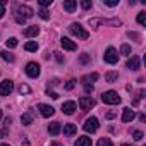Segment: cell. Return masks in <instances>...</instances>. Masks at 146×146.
Segmentation results:
<instances>
[{
	"label": "cell",
	"instance_id": "obj_16",
	"mask_svg": "<svg viewBox=\"0 0 146 146\" xmlns=\"http://www.w3.org/2000/svg\"><path fill=\"white\" fill-rule=\"evenodd\" d=\"M76 7H78V2H76V0H64V11H67V12H74Z\"/></svg>",
	"mask_w": 146,
	"mask_h": 146
},
{
	"label": "cell",
	"instance_id": "obj_36",
	"mask_svg": "<svg viewBox=\"0 0 146 146\" xmlns=\"http://www.w3.org/2000/svg\"><path fill=\"white\" fill-rule=\"evenodd\" d=\"M53 55H55V58H57V62H60V64L64 62V57H62V53H60V52H55Z\"/></svg>",
	"mask_w": 146,
	"mask_h": 146
},
{
	"label": "cell",
	"instance_id": "obj_13",
	"mask_svg": "<svg viewBox=\"0 0 146 146\" xmlns=\"http://www.w3.org/2000/svg\"><path fill=\"white\" fill-rule=\"evenodd\" d=\"M76 108H78L76 102H65V103L62 105V112L67 113V115H72V113L76 112Z\"/></svg>",
	"mask_w": 146,
	"mask_h": 146
},
{
	"label": "cell",
	"instance_id": "obj_28",
	"mask_svg": "<svg viewBox=\"0 0 146 146\" xmlns=\"http://www.w3.org/2000/svg\"><path fill=\"white\" fill-rule=\"evenodd\" d=\"M120 53H122V55H131V46H129L127 43H124V45L120 46Z\"/></svg>",
	"mask_w": 146,
	"mask_h": 146
},
{
	"label": "cell",
	"instance_id": "obj_27",
	"mask_svg": "<svg viewBox=\"0 0 146 146\" xmlns=\"http://www.w3.org/2000/svg\"><path fill=\"white\" fill-rule=\"evenodd\" d=\"M96 146H113V144H112V141H110L108 137H102V139L98 141Z\"/></svg>",
	"mask_w": 146,
	"mask_h": 146
},
{
	"label": "cell",
	"instance_id": "obj_26",
	"mask_svg": "<svg viewBox=\"0 0 146 146\" xmlns=\"http://www.w3.org/2000/svg\"><path fill=\"white\" fill-rule=\"evenodd\" d=\"M137 23L141 26H146V12H139L137 14Z\"/></svg>",
	"mask_w": 146,
	"mask_h": 146
},
{
	"label": "cell",
	"instance_id": "obj_3",
	"mask_svg": "<svg viewBox=\"0 0 146 146\" xmlns=\"http://www.w3.org/2000/svg\"><path fill=\"white\" fill-rule=\"evenodd\" d=\"M69 31L74 35V36H78L79 40H88V36H90V33H88L79 23H72V24L69 26Z\"/></svg>",
	"mask_w": 146,
	"mask_h": 146
},
{
	"label": "cell",
	"instance_id": "obj_23",
	"mask_svg": "<svg viewBox=\"0 0 146 146\" xmlns=\"http://www.w3.org/2000/svg\"><path fill=\"white\" fill-rule=\"evenodd\" d=\"M105 79H107V83H115V81L119 79V72H113V70L107 72V74H105Z\"/></svg>",
	"mask_w": 146,
	"mask_h": 146
},
{
	"label": "cell",
	"instance_id": "obj_24",
	"mask_svg": "<svg viewBox=\"0 0 146 146\" xmlns=\"http://www.w3.org/2000/svg\"><path fill=\"white\" fill-rule=\"evenodd\" d=\"M131 134H132V137H134L136 141H141V139L144 137L143 131H139V129H131Z\"/></svg>",
	"mask_w": 146,
	"mask_h": 146
},
{
	"label": "cell",
	"instance_id": "obj_21",
	"mask_svg": "<svg viewBox=\"0 0 146 146\" xmlns=\"http://www.w3.org/2000/svg\"><path fill=\"white\" fill-rule=\"evenodd\" d=\"M76 146H91V137H88V136H81V137H78Z\"/></svg>",
	"mask_w": 146,
	"mask_h": 146
},
{
	"label": "cell",
	"instance_id": "obj_22",
	"mask_svg": "<svg viewBox=\"0 0 146 146\" xmlns=\"http://www.w3.org/2000/svg\"><path fill=\"white\" fill-rule=\"evenodd\" d=\"M0 55H2V58L5 60V62H16V57H14V53H11V52H7V50H4V52H0Z\"/></svg>",
	"mask_w": 146,
	"mask_h": 146
},
{
	"label": "cell",
	"instance_id": "obj_39",
	"mask_svg": "<svg viewBox=\"0 0 146 146\" xmlns=\"http://www.w3.org/2000/svg\"><path fill=\"white\" fill-rule=\"evenodd\" d=\"M88 60H90V58H88V55H86V53H83V55H81V62H83V64H86Z\"/></svg>",
	"mask_w": 146,
	"mask_h": 146
},
{
	"label": "cell",
	"instance_id": "obj_37",
	"mask_svg": "<svg viewBox=\"0 0 146 146\" xmlns=\"http://www.w3.org/2000/svg\"><path fill=\"white\" fill-rule=\"evenodd\" d=\"M46 95H48L50 98H53V100H57V98H58V95H57L55 91H50V90H46Z\"/></svg>",
	"mask_w": 146,
	"mask_h": 146
},
{
	"label": "cell",
	"instance_id": "obj_1",
	"mask_svg": "<svg viewBox=\"0 0 146 146\" xmlns=\"http://www.w3.org/2000/svg\"><path fill=\"white\" fill-rule=\"evenodd\" d=\"M14 14H16V21H17L19 24H24L28 19H31V17L35 16V11H33L31 7H28V5L19 4V5L14 7Z\"/></svg>",
	"mask_w": 146,
	"mask_h": 146
},
{
	"label": "cell",
	"instance_id": "obj_7",
	"mask_svg": "<svg viewBox=\"0 0 146 146\" xmlns=\"http://www.w3.org/2000/svg\"><path fill=\"white\" fill-rule=\"evenodd\" d=\"M98 127H100V124H98V119L96 117H90V119H86V122H84V125H83V129L86 131V132H96L98 131Z\"/></svg>",
	"mask_w": 146,
	"mask_h": 146
},
{
	"label": "cell",
	"instance_id": "obj_4",
	"mask_svg": "<svg viewBox=\"0 0 146 146\" xmlns=\"http://www.w3.org/2000/svg\"><path fill=\"white\" fill-rule=\"evenodd\" d=\"M103 24H108V26H120L122 21H120V19H90V26H91V28H98V26H103Z\"/></svg>",
	"mask_w": 146,
	"mask_h": 146
},
{
	"label": "cell",
	"instance_id": "obj_38",
	"mask_svg": "<svg viewBox=\"0 0 146 146\" xmlns=\"http://www.w3.org/2000/svg\"><path fill=\"white\" fill-rule=\"evenodd\" d=\"M50 4H52V0H40V5L41 7H48Z\"/></svg>",
	"mask_w": 146,
	"mask_h": 146
},
{
	"label": "cell",
	"instance_id": "obj_5",
	"mask_svg": "<svg viewBox=\"0 0 146 146\" xmlns=\"http://www.w3.org/2000/svg\"><path fill=\"white\" fill-rule=\"evenodd\" d=\"M96 79H98V74H96V72H93V74H88V76H84V78L81 79V83H83L86 93H91V91H93V83H95Z\"/></svg>",
	"mask_w": 146,
	"mask_h": 146
},
{
	"label": "cell",
	"instance_id": "obj_40",
	"mask_svg": "<svg viewBox=\"0 0 146 146\" xmlns=\"http://www.w3.org/2000/svg\"><path fill=\"white\" fill-rule=\"evenodd\" d=\"M115 115H117V113H115V112H112V110H110V112H107V119H113Z\"/></svg>",
	"mask_w": 146,
	"mask_h": 146
},
{
	"label": "cell",
	"instance_id": "obj_10",
	"mask_svg": "<svg viewBox=\"0 0 146 146\" xmlns=\"http://www.w3.org/2000/svg\"><path fill=\"white\" fill-rule=\"evenodd\" d=\"M26 74H28L29 78H38V76H40V65H38L36 62L26 64Z\"/></svg>",
	"mask_w": 146,
	"mask_h": 146
},
{
	"label": "cell",
	"instance_id": "obj_9",
	"mask_svg": "<svg viewBox=\"0 0 146 146\" xmlns=\"http://www.w3.org/2000/svg\"><path fill=\"white\" fill-rule=\"evenodd\" d=\"M93 107H95V100H93L91 96H81V98H79V108H81V110L88 112V110H91Z\"/></svg>",
	"mask_w": 146,
	"mask_h": 146
},
{
	"label": "cell",
	"instance_id": "obj_6",
	"mask_svg": "<svg viewBox=\"0 0 146 146\" xmlns=\"http://www.w3.org/2000/svg\"><path fill=\"white\" fill-rule=\"evenodd\" d=\"M103 58H105V62L107 64H117L119 62V52L113 48V46H108L107 48V52H105V55H103Z\"/></svg>",
	"mask_w": 146,
	"mask_h": 146
},
{
	"label": "cell",
	"instance_id": "obj_41",
	"mask_svg": "<svg viewBox=\"0 0 146 146\" xmlns=\"http://www.w3.org/2000/svg\"><path fill=\"white\" fill-rule=\"evenodd\" d=\"M120 146H132V144H127V143H122Z\"/></svg>",
	"mask_w": 146,
	"mask_h": 146
},
{
	"label": "cell",
	"instance_id": "obj_14",
	"mask_svg": "<svg viewBox=\"0 0 146 146\" xmlns=\"http://www.w3.org/2000/svg\"><path fill=\"white\" fill-rule=\"evenodd\" d=\"M60 45H62L64 50H69V52H74V50L78 48V45L72 41V40H69V38H62V40H60Z\"/></svg>",
	"mask_w": 146,
	"mask_h": 146
},
{
	"label": "cell",
	"instance_id": "obj_15",
	"mask_svg": "<svg viewBox=\"0 0 146 146\" xmlns=\"http://www.w3.org/2000/svg\"><path fill=\"white\" fill-rule=\"evenodd\" d=\"M127 69H131V70H137L139 69V57L137 55H132L127 60Z\"/></svg>",
	"mask_w": 146,
	"mask_h": 146
},
{
	"label": "cell",
	"instance_id": "obj_8",
	"mask_svg": "<svg viewBox=\"0 0 146 146\" xmlns=\"http://www.w3.org/2000/svg\"><path fill=\"white\" fill-rule=\"evenodd\" d=\"M12 91H14V83L11 79H5V81L0 83V95L2 96H9Z\"/></svg>",
	"mask_w": 146,
	"mask_h": 146
},
{
	"label": "cell",
	"instance_id": "obj_17",
	"mask_svg": "<svg viewBox=\"0 0 146 146\" xmlns=\"http://www.w3.org/2000/svg\"><path fill=\"white\" fill-rule=\"evenodd\" d=\"M78 132V127L74 124H65L64 125V136H74Z\"/></svg>",
	"mask_w": 146,
	"mask_h": 146
},
{
	"label": "cell",
	"instance_id": "obj_32",
	"mask_svg": "<svg viewBox=\"0 0 146 146\" xmlns=\"http://www.w3.org/2000/svg\"><path fill=\"white\" fill-rule=\"evenodd\" d=\"M103 4H105V5H108V7H115V5H119L117 0H103Z\"/></svg>",
	"mask_w": 146,
	"mask_h": 146
},
{
	"label": "cell",
	"instance_id": "obj_34",
	"mask_svg": "<svg viewBox=\"0 0 146 146\" xmlns=\"http://www.w3.org/2000/svg\"><path fill=\"white\" fill-rule=\"evenodd\" d=\"M81 7L88 11V9H91V2H90V0H83V2H81Z\"/></svg>",
	"mask_w": 146,
	"mask_h": 146
},
{
	"label": "cell",
	"instance_id": "obj_12",
	"mask_svg": "<svg viewBox=\"0 0 146 146\" xmlns=\"http://www.w3.org/2000/svg\"><path fill=\"white\" fill-rule=\"evenodd\" d=\"M134 117H136V112H134L131 107H125V108L122 110V122H132Z\"/></svg>",
	"mask_w": 146,
	"mask_h": 146
},
{
	"label": "cell",
	"instance_id": "obj_33",
	"mask_svg": "<svg viewBox=\"0 0 146 146\" xmlns=\"http://www.w3.org/2000/svg\"><path fill=\"white\" fill-rule=\"evenodd\" d=\"M4 14H5V0H2V2H0V19L4 17Z\"/></svg>",
	"mask_w": 146,
	"mask_h": 146
},
{
	"label": "cell",
	"instance_id": "obj_31",
	"mask_svg": "<svg viewBox=\"0 0 146 146\" xmlns=\"http://www.w3.org/2000/svg\"><path fill=\"white\" fill-rule=\"evenodd\" d=\"M38 14H40V17H41L43 21H46V19H50V14H48V12H46L45 9H41V11H40Z\"/></svg>",
	"mask_w": 146,
	"mask_h": 146
},
{
	"label": "cell",
	"instance_id": "obj_2",
	"mask_svg": "<svg viewBox=\"0 0 146 146\" xmlns=\"http://www.w3.org/2000/svg\"><path fill=\"white\" fill-rule=\"evenodd\" d=\"M102 102H103L105 105H119V103L122 102V98L119 96L117 91L110 90V91H105V93L102 95Z\"/></svg>",
	"mask_w": 146,
	"mask_h": 146
},
{
	"label": "cell",
	"instance_id": "obj_35",
	"mask_svg": "<svg viewBox=\"0 0 146 146\" xmlns=\"http://www.w3.org/2000/svg\"><path fill=\"white\" fill-rule=\"evenodd\" d=\"M76 86V81L74 79H70V81H67V84H65V90H72Z\"/></svg>",
	"mask_w": 146,
	"mask_h": 146
},
{
	"label": "cell",
	"instance_id": "obj_19",
	"mask_svg": "<svg viewBox=\"0 0 146 146\" xmlns=\"http://www.w3.org/2000/svg\"><path fill=\"white\" fill-rule=\"evenodd\" d=\"M21 122H23V125H31V124H33V113H31V112H26V113H23V117H21Z\"/></svg>",
	"mask_w": 146,
	"mask_h": 146
},
{
	"label": "cell",
	"instance_id": "obj_11",
	"mask_svg": "<svg viewBox=\"0 0 146 146\" xmlns=\"http://www.w3.org/2000/svg\"><path fill=\"white\" fill-rule=\"evenodd\" d=\"M38 110H40V113H41L43 117H52V115L55 113V108L50 107V105H45V103H40V105H38Z\"/></svg>",
	"mask_w": 146,
	"mask_h": 146
},
{
	"label": "cell",
	"instance_id": "obj_43",
	"mask_svg": "<svg viewBox=\"0 0 146 146\" xmlns=\"http://www.w3.org/2000/svg\"><path fill=\"white\" fill-rule=\"evenodd\" d=\"M0 119H2V110H0Z\"/></svg>",
	"mask_w": 146,
	"mask_h": 146
},
{
	"label": "cell",
	"instance_id": "obj_25",
	"mask_svg": "<svg viewBox=\"0 0 146 146\" xmlns=\"http://www.w3.org/2000/svg\"><path fill=\"white\" fill-rule=\"evenodd\" d=\"M24 48H26L28 52H36V50H38V43H36V41H28V43L24 45Z\"/></svg>",
	"mask_w": 146,
	"mask_h": 146
},
{
	"label": "cell",
	"instance_id": "obj_42",
	"mask_svg": "<svg viewBox=\"0 0 146 146\" xmlns=\"http://www.w3.org/2000/svg\"><path fill=\"white\" fill-rule=\"evenodd\" d=\"M0 146H9V144H5V143H2V144H0Z\"/></svg>",
	"mask_w": 146,
	"mask_h": 146
},
{
	"label": "cell",
	"instance_id": "obj_29",
	"mask_svg": "<svg viewBox=\"0 0 146 146\" xmlns=\"http://www.w3.org/2000/svg\"><path fill=\"white\" fill-rule=\"evenodd\" d=\"M5 43H7L9 48H16V46H17V40H16V38H9Z\"/></svg>",
	"mask_w": 146,
	"mask_h": 146
},
{
	"label": "cell",
	"instance_id": "obj_20",
	"mask_svg": "<svg viewBox=\"0 0 146 146\" xmlns=\"http://www.w3.org/2000/svg\"><path fill=\"white\" fill-rule=\"evenodd\" d=\"M48 132H50L52 136H57V134L60 132V122H52V124L48 125Z\"/></svg>",
	"mask_w": 146,
	"mask_h": 146
},
{
	"label": "cell",
	"instance_id": "obj_30",
	"mask_svg": "<svg viewBox=\"0 0 146 146\" xmlns=\"http://www.w3.org/2000/svg\"><path fill=\"white\" fill-rule=\"evenodd\" d=\"M29 91H31V90H29L28 84H21V86H19V93H21V95H28Z\"/></svg>",
	"mask_w": 146,
	"mask_h": 146
},
{
	"label": "cell",
	"instance_id": "obj_18",
	"mask_svg": "<svg viewBox=\"0 0 146 146\" xmlns=\"http://www.w3.org/2000/svg\"><path fill=\"white\" fill-rule=\"evenodd\" d=\"M38 33H40V28H38V26H29V28L24 29V35H26L28 38H33V36H36Z\"/></svg>",
	"mask_w": 146,
	"mask_h": 146
}]
</instances>
